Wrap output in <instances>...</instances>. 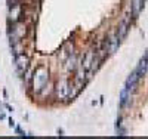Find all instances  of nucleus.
I'll return each instance as SVG.
<instances>
[{"mask_svg": "<svg viewBox=\"0 0 148 139\" xmlns=\"http://www.w3.org/2000/svg\"><path fill=\"white\" fill-rule=\"evenodd\" d=\"M46 81H47V73H46V70L39 68L36 71V75H34V87L39 90V89H42V87L45 86Z\"/></svg>", "mask_w": 148, "mask_h": 139, "instance_id": "nucleus-1", "label": "nucleus"}, {"mask_svg": "<svg viewBox=\"0 0 148 139\" xmlns=\"http://www.w3.org/2000/svg\"><path fill=\"white\" fill-rule=\"evenodd\" d=\"M139 79H141V77H139V74L136 73V70H135V71L130 74V77L127 79L125 89H126V90H129V92L132 93V92H133V89H135V86L138 84V80H139Z\"/></svg>", "mask_w": 148, "mask_h": 139, "instance_id": "nucleus-2", "label": "nucleus"}, {"mask_svg": "<svg viewBox=\"0 0 148 139\" xmlns=\"http://www.w3.org/2000/svg\"><path fill=\"white\" fill-rule=\"evenodd\" d=\"M129 99H130V92L123 87L121 93H120V107H126L127 102H129Z\"/></svg>", "mask_w": 148, "mask_h": 139, "instance_id": "nucleus-3", "label": "nucleus"}, {"mask_svg": "<svg viewBox=\"0 0 148 139\" xmlns=\"http://www.w3.org/2000/svg\"><path fill=\"white\" fill-rule=\"evenodd\" d=\"M27 58L24 56V55H18L16 56V65H18V70L21 71V73H24L25 71V68H27Z\"/></svg>", "mask_w": 148, "mask_h": 139, "instance_id": "nucleus-4", "label": "nucleus"}, {"mask_svg": "<svg viewBox=\"0 0 148 139\" xmlns=\"http://www.w3.org/2000/svg\"><path fill=\"white\" fill-rule=\"evenodd\" d=\"M58 96H59V98H65V96H68V87H67L65 83H64V84H61V86L58 87Z\"/></svg>", "mask_w": 148, "mask_h": 139, "instance_id": "nucleus-5", "label": "nucleus"}, {"mask_svg": "<svg viewBox=\"0 0 148 139\" xmlns=\"http://www.w3.org/2000/svg\"><path fill=\"white\" fill-rule=\"evenodd\" d=\"M142 3H144V0H133V14L135 15L139 14V10L142 8Z\"/></svg>", "mask_w": 148, "mask_h": 139, "instance_id": "nucleus-6", "label": "nucleus"}]
</instances>
